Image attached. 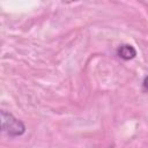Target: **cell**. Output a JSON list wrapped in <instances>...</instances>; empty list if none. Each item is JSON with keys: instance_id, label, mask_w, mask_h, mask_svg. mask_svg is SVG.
<instances>
[{"instance_id": "3", "label": "cell", "mask_w": 148, "mask_h": 148, "mask_svg": "<svg viewBox=\"0 0 148 148\" xmlns=\"http://www.w3.org/2000/svg\"><path fill=\"white\" fill-rule=\"evenodd\" d=\"M142 86H143V88H145L146 90H148V76L145 77V80H143V82H142Z\"/></svg>"}, {"instance_id": "1", "label": "cell", "mask_w": 148, "mask_h": 148, "mask_svg": "<svg viewBox=\"0 0 148 148\" xmlns=\"http://www.w3.org/2000/svg\"><path fill=\"white\" fill-rule=\"evenodd\" d=\"M1 127L3 132L12 136L21 135L25 131V127L21 120L16 119L13 114L7 113L5 111L1 112Z\"/></svg>"}, {"instance_id": "2", "label": "cell", "mask_w": 148, "mask_h": 148, "mask_svg": "<svg viewBox=\"0 0 148 148\" xmlns=\"http://www.w3.org/2000/svg\"><path fill=\"white\" fill-rule=\"evenodd\" d=\"M117 54L124 59V60H130V59H133L135 56H136V51L135 49L130 45V44H123L118 47L117 50Z\"/></svg>"}]
</instances>
